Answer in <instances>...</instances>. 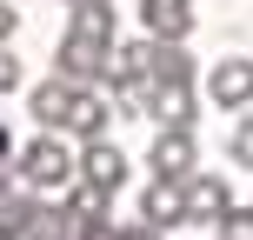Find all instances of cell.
Listing matches in <instances>:
<instances>
[{
    "mask_svg": "<svg viewBox=\"0 0 253 240\" xmlns=\"http://www.w3.org/2000/svg\"><path fill=\"white\" fill-rule=\"evenodd\" d=\"M13 160H20L13 174H20L34 193H47V187H67V180H74V147H67V140L53 134V127H40V134L27 140V147L13 153Z\"/></svg>",
    "mask_w": 253,
    "mask_h": 240,
    "instance_id": "1",
    "label": "cell"
},
{
    "mask_svg": "<svg viewBox=\"0 0 253 240\" xmlns=\"http://www.w3.org/2000/svg\"><path fill=\"white\" fill-rule=\"evenodd\" d=\"M107 60H114V40H93V34H60V53H53V74L74 80V87H100Z\"/></svg>",
    "mask_w": 253,
    "mask_h": 240,
    "instance_id": "2",
    "label": "cell"
},
{
    "mask_svg": "<svg viewBox=\"0 0 253 240\" xmlns=\"http://www.w3.org/2000/svg\"><path fill=\"white\" fill-rule=\"evenodd\" d=\"M227 207H233V193H227L220 174H200V167H193V174L180 180V227H213Z\"/></svg>",
    "mask_w": 253,
    "mask_h": 240,
    "instance_id": "3",
    "label": "cell"
},
{
    "mask_svg": "<svg viewBox=\"0 0 253 240\" xmlns=\"http://www.w3.org/2000/svg\"><path fill=\"white\" fill-rule=\"evenodd\" d=\"M207 100H213L220 114H247V107H253V60H240V53L213 60V74H207Z\"/></svg>",
    "mask_w": 253,
    "mask_h": 240,
    "instance_id": "4",
    "label": "cell"
},
{
    "mask_svg": "<svg viewBox=\"0 0 253 240\" xmlns=\"http://www.w3.org/2000/svg\"><path fill=\"white\" fill-rule=\"evenodd\" d=\"M74 174H80V180H93V187H107V193H120V187H126V153H120L107 134H100V140H80Z\"/></svg>",
    "mask_w": 253,
    "mask_h": 240,
    "instance_id": "5",
    "label": "cell"
},
{
    "mask_svg": "<svg viewBox=\"0 0 253 240\" xmlns=\"http://www.w3.org/2000/svg\"><path fill=\"white\" fill-rule=\"evenodd\" d=\"M147 167L160 180H187L193 167H200V147H193V127H160V140H153Z\"/></svg>",
    "mask_w": 253,
    "mask_h": 240,
    "instance_id": "6",
    "label": "cell"
},
{
    "mask_svg": "<svg viewBox=\"0 0 253 240\" xmlns=\"http://www.w3.org/2000/svg\"><path fill=\"white\" fill-rule=\"evenodd\" d=\"M114 127V100L100 87H74V107H67V134L74 140H100Z\"/></svg>",
    "mask_w": 253,
    "mask_h": 240,
    "instance_id": "7",
    "label": "cell"
},
{
    "mask_svg": "<svg viewBox=\"0 0 253 240\" xmlns=\"http://www.w3.org/2000/svg\"><path fill=\"white\" fill-rule=\"evenodd\" d=\"M140 20L153 40H187L193 34V0H140Z\"/></svg>",
    "mask_w": 253,
    "mask_h": 240,
    "instance_id": "8",
    "label": "cell"
},
{
    "mask_svg": "<svg viewBox=\"0 0 253 240\" xmlns=\"http://www.w3.org/2000/svg\"><path fill=\"white\" fill-rule=\"evenodd\" d=\"M7 240H74V214H67V200H60V207L34 200V207H27V220H20Z\"/></svg>",
    "mask_w": 253,
    "mask_h": 240,
    "instance_id": "9",
    "label": "cell"
},
{
    "mask_svg": "<svg viewBox=\"0 0 253 240\" xmlns=\"http://www.w3.org/2000/svg\"><path fill=\"white\" fill-rule=\"evenodd\" d=\"M67 107H74V80H60V74H53V80H40V87L27 94V114H34L40 127H53V134L67 127Z\"/></svg>",
    "mask_w": 253,
    "mask_h": 240,
    "instance_id": "10",
    "label": "cell"
},
{
    "mask_svg": "<svg viewBox=\"0 0 253 240\" xmlns=\"http://www.w3.org/2000/svg\"><path fill=\"white\" fill-rule=\"evenodd\" d=\"M120 13L114 0H67V34H93V40H114Z\"/></svg>",
    "mask_w": 253,
    "mask_h": 240,
    "instance_id": "11",
    "label": "cell"
},
{
    "mask_svg": "<svg viewBox=\"0 0 253 240\" xmlns=\"http://www.w3.org/2000/svg\"><path fill=\"white\" fill-rule=\"evenodd\" d=\"M153 80H160V87H193V53H187V40H153Z\"/></svg>",
    "mask_w": 253,
    "mask_h": 240,
    "instance_id": "12",
    "label": "cell"
},
{
    "mask_svg": "<svg viewBox=\"0 0 253 240\" xmlns=\"http://www.w3.org/2000/svg\"><path fill=\"white\" fill-rule=\"evenodd\" d=\"M140 220H153V227H180V180H160V174H153V187L140 193Z\"/></svg>",
    "mask_w": 253,
    "mask_h": 240,
    "instance_id": "13",
    "label": "cell"
},
{
    "mask_svg": "<svg viewBox=\"0 0 253 240\" xmlns=\"http://www.w3.org/2000/svg\"><path fill=\"white\" fill-rule=\"evenodd\" d=\"M147 120H160V127H193V87H160V80H153Z\"/></svg>",
    "mask_w": 253,
    "mask_h": 240,
    "instance_id": "14",
    "label": "cell"
},
{
    "mask_svg": "<svg viewBox=\"0 0 253 240\" xmlns=\"http://www.w3.org/2000/svg\"><path fill=\"white\" fill-rule=\"evenodd\" d=\"M27 207H34V187H27L20 174H0V240L27 220Z\"/></svg>",
    "mask_w": 253,
    "mask_h": 240,
    "instance_id": "15",
    "label": "cell"
},
{
    "mask_svg": "<svg viewBox=\"0 0 253 240\" xmlns=\"http://www.w3.org/2000/svg\"><path fill=\"white\" fill-rule=\"evenodd\" d=\"M227 153H233V167H253V107L240 120H233V140H227Z\"/></svg>",
    "mask_w": 253,
    "mask_h": 240,
    "instance_id": "16",
    "label": "cell"
},
{
    "mask_svg": "<svg viewBox=\"0 0 253 240\" xmlns=\"http://www.w3.org/2000/svg\"><path fill=\"white\" fill-rule=\"evenodd\" d=\"M213 227H220V240H253V207H227Z\"/></svg>",
    "mask_w": 253,
    "mask_h": 240,
    "instance_id": "17",
    "label": "cell"
},
{
    "mask_svg": "<svg viewBox=\"0 0 253 240\" xmlns=\"http://www.w3.org/2000/svg\"><path fill=\"white\" fill-rule=\"evenodd\" d=\"M13 87H20V60H13V47L0 40V94H13Z\"/></svg>",
    "mask_w": 253,
    "mask_h": 240,
    "instance_id": "18",
    "label": "cell"
},
{
    "mask_svg": "<svg viewBox=\"0 0 253 240\" xmlns=\"http://www.w3.org/2000/svg\"><path fill=\"white\" fill-rule=\"evenodd\" d=\"M120 240H167V227H153V220H126Z\"/></svg>",
    "mask_w": 253,
    "mask_h": 240,
    "instance_id": "19",
    "label": "cell"
},
{
    "mask_svg": "<svg viewBox=\"0 0 253 240\" xmlns=\"http://www.w3.org/2000/svg\"><path fill=\"white\" fill-rule=\"evenodd\" d=\"M13 27H20V7H13V0H0V40H13Z\"/></svg>",
    "mask_w": 253,
    "mask_h": 240,
    "instance_id": "20",
    "label": "cell"
},
{
    "mask_svg": "<svg viewBox=\"0 0 253 240\" xmlns=\"http://www.w3.org/2000/svg\"><path fill=\"white\" fill-rule=\"evenodd\" d=\"M7 153H13V134H7V127H0V167H7Z\"/></svg>",
    "mask_w": 253,
    "mask_h": 240,
    "instance_id": "21",
    "label": "cell"
}]
</instances>
